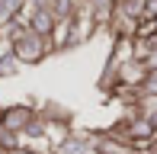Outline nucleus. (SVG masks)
<instances>
[{
	"mask_svg": "<svg viewBox=\"0 0 157 154\" xmlns=\"http://www.w3.org/2000/svg\"><path fill=\"white\" fill-rule=\"evenodd\" d=\"M0 36L6 39L10 55L19 61V64H39V61H45L48 55H55L52 39H48V36H39V32H32L23 19L6 23L3 29H0Z\"/></svg>",
	"mask_w": 157,
	"mask_h": 154,
	"instance_id": "nucleus-1",
	"label": "nucleus"
},
{
	"mask_svg": "<svg viewBox=\"0 0 157 154\" xmlns=\"http://www.w3.org/2000/svg\"><path fill=\"white\" fill-rule=\"evenodd\" d=\"M0 125H3L6 132H13L23 144H26V138H45V122H42L39 109L29 106V103H13V106H3Z\"/></svg>",
	"mask_w": 157,
	"mask_h": 154,
	"instance_id": "nucleus-2",
	"label": "nucleus"
},
{
	"mask_svg": "<svg viewBox=\"0 0 157 154\" xmlns=\"http://www.w3.org/2000/svg\"><path fill=\"white\" fill-rule=\"evenodd\" d=\"M48 154H96V151H93L90 132H74L71 129L67 135H61L58 141L48 144Z\"/></svg>",
	"mask_w": 157,
	"mask_h": 154,
	"instance_id": "nucleus-3",
	"label": "nucleus"
},
{
	"mask_svg": "<svg viewBox=\"0 0 157 154\" xmlns=\"http://www.w3.org/2000/svg\"><path fill=\"white\" fill-rule=\"evenodd\" d=\"M90 138H93V151H96V154H138L128 141H122V138H116V135H109L106 129L90 132Z\"/></svg>",
	"mask_w": 157,
	"mask_h": 154,
	"instance_id": "nucleus-4",
	"label": "nucleus"
},
{
	"mask_svg": "<svg viewBox=\"0 0 157 154\" xmlns=\"http://www.w3.org/2000/svg\"><path fill=\"white\" fill-rule=\"evenodd\" d=\"M23 6H26V0H0V29L6 23H13V19H19Z\"/></svg>",
	"mask_w": 157,
	"mask_h": 154,
	"instance_id": "nucleus-5",
	"label": "nucleus"
},
{
	"mask_svg": "<svg viewBox=\"0 0 157 154\" xmlns=\"http://www.w3.org/2000/svg\"><path fill=\"white\" fill-rule=\"evenodd\" d=\"M19 67H23V64H19V61H16V58H13V55H10V52H6V55H3V58H0V74H16V71H19Z\"/></svg>",
	"mask_w": 157,
	"mask_h": 154,
	"instance_id": "nucleus-6",
	"label": "nucleus"
},
{
	"mask_svg": "<svg viewBox=\"0 0 157 154\" xmlns=\"http://www.w3.org/2000/svg\"><path fill=\"white\" fill-rule=\"evenodd\" d=\"M141 19H157V0H144V13Z\"/></svg>",
	"mask_w": 157,
	"mask_h": 154,
	"instance_id": "nucleus-7",
	"label": "nucleus"
}]
</instances>
